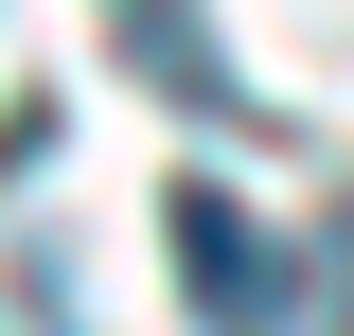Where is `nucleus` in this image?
Returning a JSON list of instances; mask_svg holds the SVG:
<instances>
[{
	"label": "nucleus",
	"instance_id": "1",
	"mask_svg": "<svg viewBox=\"0 0 354 336\" xmlns=\"http://www.w3.org/2000/svg\"><path fill=\"white\" fill-rule=\"evenodd\" d=\"M160 230H177V283H195V319H213V336H319L301 248H283L266 212H230L213 177H177V195H160Z\"/></svg>",
	"mask_w": 354,
	"mask_h": 336
}]
</instances>
